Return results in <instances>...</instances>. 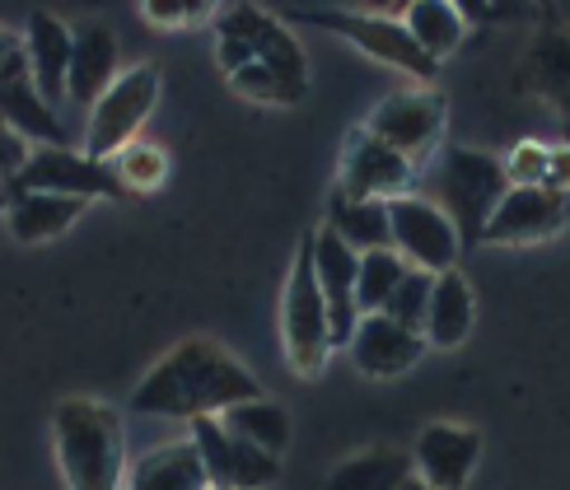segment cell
<instances>
[{
  "label": "cell",
  "mask_w": 570,
  "mask_h": 490,
  "mask_svg": "<svg viewBox=\"0 0 570 490\" xmlns=\"http://www.w3.org/2000/svg\"><path fill=\"white\" fill-rule=\"evenodd\" d=\"M263 388H257L253 373L229 356L225 346L193 337L174 346L146 379H140L131 407L140 416H183V420H202V416H225L239 402H257Z\"/></svg>",
  "instance_id": "cell-1"
},
{
  "label": "cell",
  "mask_w": 570,
  "mask_h": 490,
  "mask_svg": "<svg viewBox=\"0 0 570 490\" xmlns=\"http://www.w3.org/2000/svg\"><path fill=\"white\" fill-rule=\"evenodd\" d=\"M52 434L70 490H122V420L112 407L89 402V397H66L52 411Z\"/></svg>",
  "instance_id": "cell-2"
},
{
  "label": "cell",
  "mask_w": 570,
  "mask_h": 490,
  "mask_svg": "<svg viewBox=\"0 0 570 490\" xmlns=\"http://www.w3.org/2000/svg\"><path fill=\"white\" fill-rule=\"evenodd\" d=\"M431 192H435V206L449 216V224H454L459 243H482L495 206L510 192V178L501 159L454 146L440 154V169L431 173Z\"/></svg>",
  "instance_id": "cell-3"
},
{
  "label": "cell",
  "mask_w": 570,
  "mask_h": 490,
  "mask_svg": "<svg viewBox=\"0 0 570 490\" xmlns=\"http://www.w3.org/2000/svg\"><path fill=\"white\" fill-rule=\"evenodd\" d=\"M155 99H159V76H155L150 66L122 70V76H117V84L89 108L85 154L99 159V163H108L112 154H122L127 146H136V131L146 127V117L155 112Z\"/></svg>",
  "instance_id": "cell-4"
},
{
  "label": "cell",
  "mask_w": 570,
  "mask_h": 490,
  "mask_svg": "<svg viewBox=\"0 0 570 490\" xmlns=\"http://www.w3.org/2000/svg\"><path fill=\"white\" fill-rule=\"evenodd\" d=\"M285 19H304V23H314V29H327V33H342L351 38L361 52L379 57L384 66H397V70H407L412 80H435V70L440 61H431L421 52V47L412 42L407 33V23L402 19H379V14H355V10H332V6H318V10H291Z\"/></svg>",
  "instance_id": "cell-5"
},
{
  "label": "cell",
  "mask_w": 570,
  "mask_h": 490,
  "mask_svg": "<svg viewBox=\"0 0 570 490\" xmlns=\"http://www.w3.org/2000/svg\"><path fill=\"white\" fill-rule=\"evenodd\" d=\"M281 327H285V350L299 373H318L327 364V299L318 290V276H314V252H308V239L295 252V267H291V286H285V309H281Z\"/></svg>",
  "instance_id": "cell-6"
},
{
  "label": "cell",
  "mask_w": 570,
  "mask_h": 490,
  "mask_svg": "<svg viewBox=\"0 0 570 490\" xmlns=\"http://www.w3.org/2000/svg\"><path fill=\"white\" fill-rule=\"evenodd\" d=\"M389 229H393V252L402 262H416V271H425V276L454 271L463 243L435 201H425V197L389 201Z\"/></svg>",
  "instance_id": "cell-7"
},
{
  "label": "cell",
  "mask_w": 570,
  "mask_h": 490,
  "mask_svg": "<svg viewBox=\"0 0 570 490\" xmlns=\"http://www.w3.org/2000/svg\"><path fill=\"white\" fill-rule=\"evenodd\" d=\"M19 192H47V197H76V201H89V197H122L127 187L117 182V173L108 163L89 159V154H76V150H33L23 173L14 178V197Z\"/></svg>",
  "instance_id": "cell-8"
},
{
  "label": "cell",
  "mask_w": 570,
  "mask_h": 490,
  "mask_svg": "<svg viewBox=\"0 0 570 490\" xmlns=\"http://www.w3.org/2000/svg\"><path fill=\"white\" fill-rule=\"evenodd\" d=\"M308 252H314V276L327 299V337L332 346H351L361 309H355V276H361V252H351L332 229L308 233Z\"/></svg>",
  "instance_id": "cell-9"
},
{
  "label": "cell",
  "mask_w": 570,
  "mask_h": 490,
  "mask_svg": "<svg viewBox=\"0 0 570 490\" xmlns=\"http://www.w3.org/2000/svg\"><path fill=\"white\" fill-rule=\"evenodd\" d=\"M570 216V197L548 192V187H510L495 206V216L482 233V243H538L552 239Z\"/></svg>",
  "instance_id": "cell-10"
},
{
  "label": "cell",
  "mask_w": 570,
  "mask_h": 490,
  "mask_svg": "<svg viewBox=\"0 0 570 490\" xmlns=\"http://www.w3.org/2000/svg\"><path fill=\"white\" fill-rule=\"evenodd\" d=\"M0 122H6L14 136L23 140H42L47 150H61V117L52 112V103L38 93L33 76H29V57H23V47L14 57H6L0 66Z\"/></svg>",
  "instance_id": "cell-11"
},
{
  "label": "cell",
  "mask_w": 570,
  "mask_h": 490,
  "mask_svg": "<svg viewBox=\"0 0 570 490\" xmlns=\"http://www.w3.org/2000/svg\"><path fill=\"white\" fill-rule=\"evenodd\" d=\"M444 127V99L440 93H393L389 103H379L370 117V136H379L389 150H397L402 159H416L435 146V136Z\"/></svg>",
  "instance_id": "cell-12"
},
{
  "label": "cell",
  "mask_w": 570,
  "mask_h": 490,
  "mask_svg": "<svg viewBox=\"0 0 570 490\" xmlns=\"http://www.w3.org/2000/svg\"><path fill=\"white\" fill-rule=\"evenodd\" d=\"M407 182H412V163L397 150H389L379 136L361 131L346 150L337 192H346L351 201H397V197H407Z\"/></svg>",
  "instance_id": "cell-13"
},
{
  "label": "cell",
  "mask_w": 570,
  "mask_h": 490,
  "mask_svg": "<svg viewBox=\"0 0 570 490\" xmlns=\"http://www.w3.org/2000/svg\"><path fill=\"white\" fill-rule=\"evenodd\" d=\"M478 458H482V434L468 430V426H449V420H440V426L421 430L412 467L431 490H463L472 467H478Z\"/></svg>",
  "instance_id": "cell-14"
},
{
  "label": "cell",
  "mask_w": 570,
  "mask_h": 490,
  "mask_svg": "<svg viewBox=\"0 0 570 490\" xmlns=\"http://www.w3.org/2000/svg\"><path fill=\"white\" fill-rule=\"evenodd\" d=\"M421 350H425V337L384 318V313L361 318V327H355V337H351L355 369L374 373V379H397V373H407L421 360Z\"/></svg>",
  "instance_id": "cell-15"
},
{
  "label": "cell",
  "mask_w": 570,
  "mask_h": 490,
  "mask_svg": "<svg viewBox=\"0 0 570 490\" xmlns=\"http://www.w3.org/2000/svg\"><path fill=\"white\" fill-rule=\"evenodd\" d=\"M117 84V38L104 23H85L70 47V76H66V99L94 108L104 93Z\"/></svg>",
  "instance_id": "cell-16"
},
{
  "label": "cell",
  "mask_w": 570,
  "mask_h": 490,
  "mask_svg": "<svg viewBox=\"0 0 570 490\" xmlns=\"http://www.w3.org/2000/svg\"><path fill=\"white\" fill-rule=\"evenodd\" d=\"M70 47H76V33L66 29L52 14H33L29 33H23V57H29V76L38 84V93L47 103H57L66 93V76H70Z\"/></svg>",
  "instance_id": "cell-17"
},
{
  "label": "cell",
  "mask_w": 570,
  "mask_h": 490,
  "mask_svg": "<svg viewBox=\"0 0 570 490\" xmlns=\"http://www.w3.org/2000/svg\"><path fill=\"white\" fill-rule=\"evenodd\" d=\"M127 490H210L206 467L197 458V443H159L131 467Z\"/></svg>",
  "instance_id": "cell-18"
},
{
  "label": "cell",
  "mask_w": 570,
  "mask_h": 490,
  "mask_svg": "<svg viewBox=\"0 0 570 490\" xmlns=\"http://www.w3.org/2000/svg\"><path fill=\"white\" fill-rule=\"evenodd\" d=\"M468 332H472V290H468V280L459 271H444V276H435L421 337H425V346L454 350V346L468 341Z\"/></svg>",
  "instance_id": "cell-19"
},
{
  "label": "cell",
  "mask_w": 570,
  "mask_h": 490,
  "mask_svg": "<svg viewBox=\"0 0 570 490\" xmlns=\"http://www.w3.org/2000/svg\"><path fill=\"white\" fill-rule=\"evenodd\" d=\"M327 229L351 248V252H379L393 248V229H389V201H351L346 192H332L327 206Z\"/></svg>",
  "instance_id": "cell-20"
},
{
  "label": "cell",
  "mask_w": 570,
  "mask_h": 490,
  "mask_svg": "<svg viewBox=\"0 0 570 490\" xmlns=\"http://www.w3.org/2000/svg\"><path fill=\"white\" fill-rule=\"evenodd\" d=\"M85 201L76 197H47V192H19L6 210V224L19 243H47L57 239V233H66L70 224L80 220Z\"/></svg>",
  "instance_id": "cell-21"
},
{
  "label": "cell",
  "mask_w": 570,
  "mask_h": 490,
  "mask_svg": "<svg viewBox=\"0 0 570 490\" xmlns=\"http://www.w3.org/2000/svg\"><path fill=\"white\" fill-rule=\"evenodd\" d=\"M524 80L542 93L548 103L561 108V117L570 122V33H542L529 52Z\"/></svg>",
  "instance_id": "cell-22"
},
{
  "label": "cell",
  "mask_w": 570,
  "mask_h": 490,
  "mask_svg": "<svg viewBox=\"0 0 570 490\" xmlns=\"http://www.w3.org/2000/svg\"><path fill=\"white\" fill-rule=\"evenodd\" d=\"M407 477H412V458L402 449H370L361 458H346L323 490H397Z\"/></svg>",
  "instance_id": "cell-23"
},
{
  "label": "cell",
  "mask_w": 570,
  "mask_h": 490,
  "mask_svg": "<svg viewBox=\"0 0 570 490\" xmlns=\"http://www.w3.org/2000/svg\"><path fill=\"white\" fill-rule=\"evenodd\" d=\"M220 426L234 434V439H244V443H253V449H263V453H272V458H281L285 453V443H291V416H285L276 402H239V407H229L225 416H220Z\"/></svg>",
  "instance_id": "cell-24"
},
{
  "label": "cell",
  "mask_w": 570,
  "mask_h": 490,
  "mask_svg": "<svg viewBox=\"0 0 570 490\" xmlns=\"http://www.w3.org/2000/svg\"><path fill=\"white\" fill-rule=\"evenodd\" d=\"M402 23H407L412 42L431 61L449 57L459 47V38H463V10L449 6V0H416V6H407V19Z\"/></svg>",
  "instance_id": "cell-25"
},
{
  "label": "cell",
  "mask_w": 570,
  "mask_h": 490,
  "mask_svg": "<svg viewBox=\"0 0 570 490\" xmlns=\"http://www.w3.org/2000/svg\"><path fill=\"white\" fill-rule=\"evenodd\" d=\"M402 276H407V262H402L393 248H379V252L361 257V276H355V309H361V318L384 313V303L402 286Z\"/></svg>",
  "instance_id": "cell-26"
},
{
  "label": "cell",
  "mask_w": 570,
  "mask_h": 490,
  "mask_svg": "<svg viewBox=\"0 0 570 490\" xmlns=\"http://www.w3.org/2000/svg\"><path fill=\"white\" fill-rule=\"evenodd\" d=\"M253 57L263 61L272 76H276V84L285 89V103H299L304 99V84H308V70H304V52H299V42L285 33V23H272V29L257 38V47H253Z\"/></svg>",
  "instance_id": "cell-27"
},
{
  "label": "cell",
  "mask_w": 570,
  "mask_h": 490,
  "mask_svg": "<svg viewBox=\"0 0 570 490\" xmlns=\"http://www.w3.org/2000/svg\"><path fill=\"white\" fill-rule=\"evenodd\" d=\"M281 477V458L253 449V443L234 439L229 434V477H225V490H267L276 486Z\"/></svg>",
  "instance_id": "cell-28"
},
{
  "label": "cell",
  "mask_w": 570,
  "mask_h": 490,
  "mask_svg": "<svg viewBox=\"0 0 570 490\" xmlns=\"http://www.w3.org/2000/svg\"><path fill=\"white\" fill-rule=\"evenodd\" d=\"M431 290H435V276L425 271H407L402 276V286L393 290V299L384 303V318L412 327V332H421L425 327V309H431Z\"/></svg>",
  "instance_id": "cell-29"
},
{
  "label": "cell",
  "mask_w": 570,
  "mask_h": 490,
  "mask_svg": "<svg viewBox=\"0 0 570 490\" xmlns=\"http://www.w3.org/2000/svg\"><path fill=\"white\" fill-rule=\"evenodd\" d=\"M193 443H197V458L206 467L210 490H225V477H229V430L220 426L216 416H202V420H193Z\"/></svg>",
  "instance_id": "cell-30"
},
{
  "label": "cell",
  "mask_w": 570,
  "mask_h": 490,
  "mask_svg": "<svg viewBox=\"0 0 570 490\" xmlns=\"http://www.w3.org/2000/svg\"><path fill=\"white\" fill-rule=\"evenodd\" d=\"M164 169H169V159H164V150H155V146H127L122 154H117V163H112V173H117V182L127 187V192H146V187H159L164 182Z\"/></svg>",
  "instance_id": "cell-31"
},
{
  "label": "cell",
  "mask_w": 570,
  "mask_h": 490,
  "mask_svg": "<svg viewBox=\"0 0 570 490\" xmlns=\"http://www.w3.org/2000/svg\"><path fill=\"white\" fill-rule=\"evenodd\" d=\"M272 23H276V19H272L263 6H229V10H220V19H216V33L257 47V38H263Z\"/></svg>",
  "instance_id": "cell-32"
},
{
  "label": "cell",
  "mask_w": 570,
  "mask_h": 490,
  "mask_svg": "<svg viewBox=\"0 0 570 490\" xmlns=\"http://www.w3.org/2000/svg\"><path fill=\"white\" fill-rule=\"evenodd\" d=\"M548 154H552V150L533 146V140L514 146V154H510V163H505L510 187H542V178H548Z\"/></svg>",
  "instance_id": "cell-33"
},
{
  "label": "cell",
  "mask_w": 570,
  "mask_h": 490,
  "mask_svg": "<svg viewBox=\"0 0 570 490\" xmlns=\"http://www.w3.org/2000/svg\"><path fill=\"white\" fill-rule=\"evenodd\" d=\"M229 84L239 89V93H248V99H263V103H285V89L276 84V76L263 66V61H248L239 76H229Z\"/></svg>",
  "instance_id": "cell-34"
},
{
  "label": "cell",
  "mask_w": 570,
  "mask_h": 490,
  "mask_svg": "<svg viewBox=\"0 0 570 490\" xmlns=\"http://www.w3.org/2000/svg\"><path fill=\"white\" fill-rule=\"evenodd\" d=\"M23 163H29V146H23V136H14L6 122H0V178H19Z\"/></svg>",
  "instance_id": "cell-35"
},
{
  "label": "cell",
  "mask_w": 570,
  "mask_h": 490,
  "mask_svg": "<svg viewBox=\"0 0 570 490\" xmlns=\"http://www.w3.org/2000/svg\"><path fill=\"white\" fill-rule=\"evenodd\" d=\"M542 187L548 192H570V150H552L548 154V178H542Z\"/></svg>",
  "instance_id": "cell-36"
},
{
  "label": "cell",
  "mask_w": 570,
  "mask_h": 490,
  "mask_svg": "<svg viewBox=\"0 0 570 490\" xmlns=\"http://www.w3.org/2000/svg\"><path fill=\"white\" fill-rule=\"evenodd\" d=\"M248 61H257L248 42H234V38H220V66H225V76H239V70H244Z\"/></svg>",
  "instance_id": "cell-37"
},
{
  "label": "cell",
  "mask_w": 570,
  "mask_h": 490,
  "mask_svg": "<svg viewBox=\"0 0 570 490\" xmlns=\"http://www.w3.org/2000/svg\"><path fill=\"white\" fill-rule=\"evenodd\" d=\"M146 14L155 23H187V6H183V0H146Z\"/></svg>",
  "instance_id": "cell-38"
},
{
  "label": "cell",
  "mask_w": 570,
  "mask_h": 490,
  "mask_svg": "<svg viewBox=\"0 0 570 490\" xmlns=\"http://www.w3.org/2000/svg\"><path fill=\"white\" fill-rule=\"evenodd\" d=\"M14 52H19V38L0 29V66H6V57H14Z\"/></svg>",
  "instance_id": "cell-39"
},
{
  "label": "cell",
  "mask_w": 570,
  "mask_h": 490,
  "mask_svg": "<svg viewBox=\"0 0 570 490\" xmlns=\"http://www.w3.org/2000/svg\"><path fill=\"white\" fill-rule=\"evenodd\" d=\"M397 490H431V486H425V481H421V477H416V472H412V477H407V481H402V486H397Z\"/></svg>",
  "instance_id": "cell-40"
}]
</instances>
